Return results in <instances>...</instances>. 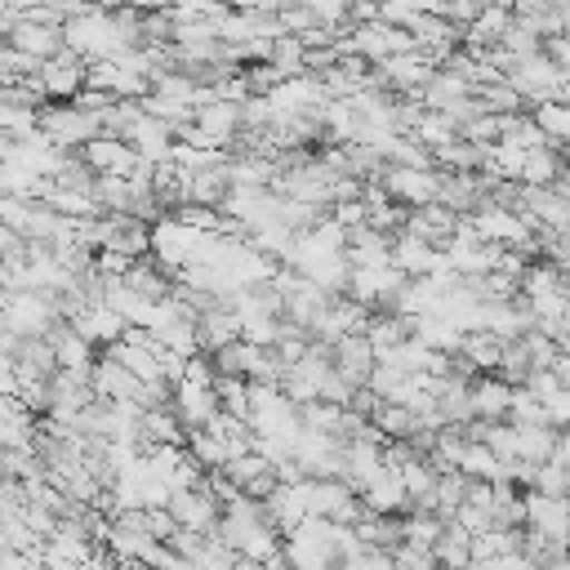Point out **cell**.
Segmentation results:
<instances>
[{"label": "cell", "instance_id": "obj_10", "mask_svg": "<svg viewBox=\"0 0 570 570\" xmlns=\"http://www.w3.org/2000/svg\"><path fill=\"white\" fill-rule=\"evenodd\" d=\"M31 445H36V414L22 405V396H0V454Z\"/></svg>", "mask_w": 570, "mask_h": 570}, {"label": "cell", "instance_id": "obj_1", "mask_svg": "<svg viewBox=\"0 0 570 570\" xmlns=\"http://www.w3.org/2000/svg\"><path fill=\"white\" fill-rule=\"evenodd\" d=\"M62 45L76 53V58H120L125 53V27L107 13H71L62 22Z\"/></svg>", "mask_w": 570, "mask_h": 570}, {"label": "cell", "instance_id": "obj_4", "mask_svg": "<svg viewBox=\"0 0 570 570\" xmlns=\"http://www.w3.org/2000/svg\"><path fill=\"white\" fill-rule=\"evenodd\" d=\"M4 45H9V49H18L22 58H31L36 67L67 49V45H62V22L40 18V13H22V18L13 22V31L4 36Z\"/></svg>", "mask_w": 570, "mask_h": 570}, {"label": "cell", "instance_id": "obj_12", "mask_svg": "<svg viewBox=\"0 0 570 570\" xmlns=\"http://www.w3.org/2000/svg\"><path fill=\"white\" fill-rule=\"evenodd\" d=\"M432 552H436V566H441V570H468V566H472V534H468L463 525L445 521V530H441V539L432 543Z\"/></svg>", "mask_w": 570, "mask_h": 570}, {"label": "cell", "instance_id": "obj_16", "mask_svg": "<svg viewBox=\"0 0 570 570\" xmlns=\"http://www.w3.org/2000/svg\"><path fill=\"white\" fill-rule=\"evenodd\" d=\"M196 561V570H236V548H227L218 534H205V543H200V552L191 557Z\"/></svg>", "mask_w": 570, "mask_h": 570}, {"label": "cell", "instance_id": "obj_13", "mask_svg": "<svg viewBox=\"0 0 570 570\" xmlns=\"http://www.w3.org/2000/svg\"><path fill=\"white\" fill-rule=\"evenodd\" d=\"M392 263H396L401 272H414V276H428V272L445 267V258L432 254V245L419 240V236H401V240L392 245Z\"/></svg>", "mask_w": 570, "mask_h": 570}, {"label": "cell", "instance_id": "obj_5", "mask_svg": "<svg viewBox=\"0 0 570 570\" xmlns=\"http://www.w3.org/2000/svg\"><path fill=\"white\" fill-rule=\"evenodd\" d=\"M31 85H36V94H40L45 102H71V98H80V89H85V67H80V58H76L71 49H62V53H53L49 62L36 67Z\"/></svg>", "mask_w": 570, "mask_h": 570}, {"label": "cell", "instance_id": "obj_15", "mask_svg": "<svg viewBox=\"0 0 570 570\" xmlns=\"http://www.w3.org/2000/svg\"><path fill=\"white\" fill-rule=\"evenodd\" d=\"M508 401H512L508 387H503V383H490V379L468 392V405H472V414H481V419H499V414L508 410Z\"/></svg>", "mask_w": 570, "mask_h": 570}, {"label": "cell", "instance_id": "obj_6", "mask_svg": "<svg viewBox=\"0 0 570 570\" xmlns=\"http://www.w3.org/2000/svg\"><path fill=\"white\" fill-rule=\"evenodd\" d=\"M169 517L183 525V530H196V534H214L218 530V517H223V503L200 490V485H187V490H174L169 494Z\"/></svg>", "mask_w": 570, "mask_h": 570}, {"label": "cell", "instance_id": "obj_14", "mask_svg": "<svg viewBox=\"0 0 570 570\" xmlns=\"http://www.w3.org/2000/svg\"><path fill=\"white\" fill-rule=\"evenodd\" d=\"M441 530H445V521H441L436 512H410V517L401 521V543L432 548V543L441 539Z\"/></svg>", "mask_w": 570, "mask_h": 570}, {"label": "cell", "instance_id": "obj_11", "mask_svg": "<svg viewBox=\"0 0 570 570\" xmlns=\"http://www.w3.org/2000/svg\"><path fill=\"white\" fill-rule=\"evenodd\" d=\"M387 191L401 196V200H414V205H428L436 196V174L428 169H410V165H396L387 174Z\"/></svg>", "mask_w": 570, "mask_h": 570}, {"label": "cell", "instance_id": "obj_3", "mask_svg": "<svg viewBox=\"0 0 570 570\" xmlns=\"http://www.w3.org/2000/svg\"><path fill=\"white\" fill-rule=\"evenodd\" d=\"M0 312H4V325L9 334H22V338H36V334H49L58 316L53 298L45 289H4L0 294Z\"/></svg>", "mask_w": 570, "mask_h": 570}, {"label": "cell", "instance_id": "obj_7", "mask_svg": "<svg viewBox=\"0 0 570 570\" xmlns=\"http://www.w3.org/2000/svg\"><path fill=\"white\" fill-rule=\"evenodd\" d=\"M80 160L102 178V174H129V169L138 165V151H134L125 138H116V134H94V138L80 147Z\"/></svg>", "mask_w": 570, "mask_h": 570}, {"label": "cell", "instance_id": "obj_9", "mask_svg": "<svg viewBox=\"0 0 570 570\" xmlns=\"http://www.w3.org/2000/svg\"><path fill=\"white\" fill-rule=\"evenodd\" d=\"M89 387L98 401H138V387L142 379H134L116 356H102L89 365Z\"/></svg>", "mask_w": 570, "mask_h": 570}, {"label": "cell", "instance_id": "obj_8", "mask_svg": "<svg viewBox=\"0 0 570 570\" xmlns=\"http://www.w3.org/2000/svg\"><path fill=\"white\" fill-rule=\"evenodd\" d=\"M334 370H338V379H347L352 387L361 383H370V374H374V343L365 338V334H343V338H334Z\"/></svg>", "mask_w": 570, "mask_h": 570}, {"label": "cell", "instance_id": "obj_17", "mask_svg": "<svg viewBox=\"0 0 570 570\" xmlns=\"http://www.w3.org/2000/svg\"><path fill=\"white\" fill-rule=\"evenodd\" d=\"M392 570H441L432 548H414V543H396L392 548Z\"/></svg>", "mask_w": 570, "mask_h": 570}, {"label": "cell", "instance_id": "obj_2", "mask_svg": "<svg viewBox=\"0 0 570 570\" xmlns=\"http://www.w3.org/2000/svg\"><path fill=\"white\" fill-rule=\"evenodd\" d=\"M36 134H40L45 142H53L58 151H71V147H85L94 134H102V120H98L89 107H80V102L71 98V102H49V107H40V111H36Z\"/></svg>", "mask_w": 570, "mask_h": 570}]
</instances>
